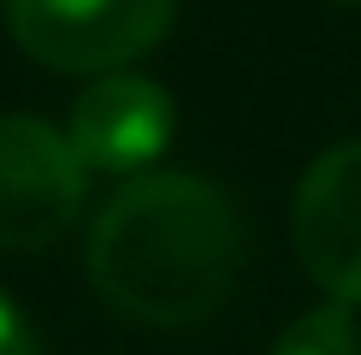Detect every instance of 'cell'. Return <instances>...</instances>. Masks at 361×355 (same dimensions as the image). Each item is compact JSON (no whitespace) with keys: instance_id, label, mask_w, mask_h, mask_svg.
I'll list each match as a JSON object with an SVG mask.
<instances>
[{"instance_id":"1","label":"cell","mask_w":361,"mask_h":355,"mask_svg":"<svg viewBox=\"0 0 361 355\" xmlns=\"http://www.w3.org/2000/svg\"><path fill=\"white\" fill-rule=\"evenodd\" d=\"M243 225L219 184L190 172L130 178L95 213L89 278L137 325H195L231 296Z\"/></svg>"},{"instance_id":"2","label":"cell","mask_w":361,"mask_h":355,"mask_svg":"<svg viewBox=\"0 0 361 355\" xmlns=\"http://www.w3.org/2000/svg\"><path fill=\"white\" fill-rule=\"evenodd\" d=\"M178 0H6V24L30 59L54 71H118L172 30Z\"/></svg>"},{"instance_id":"3","label":"cell","mask_w":361,"mask_h":355,"mask_svg":"<svg viewBox=\"0 0 361 355\" xmlns=\"http://www.w3.org/2000/svg\"><path fill=\"white\" fill-rule=\"evenodd\" d=\"M89 196L78 148L42 118H0V249H48Z\"/></svg>"},{"instance_id":"4","label":"cell","mask_w":361,"mask_h":355,"mask_svg":"<svg viewBox=\"0 0 361 355\" xmlns=\"http://www.w3.org/2000/svg\"><path fill=\"white\" fill-rule=\"evenodd\" d=\"M290 237L308 278L338 308H361V142H338L302 172Z\"/></svg>"},{"instance_id":"5","label":"cell","mask_w":361,"mask_h":355,"mask_svg":"<svg viewBox=\"0 0 361 355\" xmlns=\"http://www.w3.org/2000/svg\"><path fill=\"white\" fill-rule=\"evenodd\" d=\"M66 142L78 148L83 172H142L172 142V101L148 77H101L71 101Z\"/></svg>"},{"instance_id":"6","label":"cell","mask_w":361,"mask_h":355,"mask_svg":"<svg viewBox=\"0 0 361 355\" xmlns=\"http://www.w3.org/2000/svg\"><path fill=\"white\" fill-rule=\"evenodd\" d=\"M273 355H361V332L350 320V308H308L302 320H290L279 332Z\"/></svg>"},{"instance_id":"7","label":"cell","mask_w":361,"mask_h":355,"mask_svg":"<svg viewBox=\"0 0 361 355\" xmlns=\"http://www.w3.org/2000/svg\"><path fill=\"white\" fill-rule=\"evenodd\" d=\"M0 355H36V337H30V325L24 314L0 296Z\"/></svg>"},{"instance_id":"8","label":"cell","mask_w":361,"mask_h":355,"mask_svg":"<svg viewBox=\"0 0 361 355\" xmlns=\"http://www.w3.org/2000/svg\"><path fill=\"white\" fill-rule=\"evenodd\" d=\"M343 6H361V0H343Z\"/></svg>"}]
</instances>
